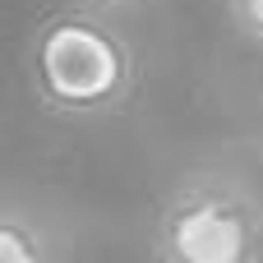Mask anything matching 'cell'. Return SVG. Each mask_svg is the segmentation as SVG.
Returning a JSON list of instances; mask_svg holds the SVG:
<instances>
[{"mask_svg":"<svg viewBox=\"0 0 263 263\" xmlns=\"http://www.w3.org/2000/svg\"><path fill=\"white\" fill-rule=\"evenodd\" d=\"M23 79L42 111L60 120H102L129 102L139 83V55L102 9L60 5L28 32Z\"/></svg>","mask_w":263,"mask_h":263,"instance_id":"1","label":"cell"},{"mask_svg":"<svg viewBox=\"0 0 263 263\" xmlns=\"http://www.w3.org/2000/svg\"><path fill=\"white\" fill-rule=\"evenodd\" d=\"M153 250L171 263L263 259V190L227 166L185 171L153 213Z\"/></svg>","mask_w":263,"mask_h":263,"instance_id":"2","label":"cell"},{"mask_svg":"<svg viewBox=\"0 0 263 263\" xmlns=\"http://www.w3.org/2000/svg\"><path fill=\"white\" fill-rule=\"evenodd\" d=\"M60 254L51 227L42 222V213L23 208V203H9L5 217H0V259L5 263H46Z\"/></svg>","mask_w":263,"mask_h":263,"instance_id":"3","label":"cell"},{"mask_svg":"<svg viewBox=\"0 0 263 263\" xmlns=\"http://www.w3.org/2000/svg\"><path fill=\"white\" fill-rule=\"evenodd\" d=\"M227 14H231V28L245 42L263 46V0H227Z\"/></svg>","mask_w":263,"mask_h":263,"instance_id":"4","label":"cell"},{"mask_svg":"<svg viewBox=\"0 0 263 263\" xmlns=\"http://www.w3.org/2000/svg\"><path fill=\"white\" fill-rule=\"evenodd\" d=\"M102 5H134V0H102Z\"/></svg>","mask_w":263,"mask_h":263,"instance_id":"5","label":"cell"}]
</instances>
